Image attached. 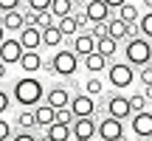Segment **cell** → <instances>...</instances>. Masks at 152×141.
Instances as JSON below:
<instances>
[{
    "instance_id": "obj_37",
    "label": "cell",
    "mask_w": 152,
    "mask_h": 141,
    "mask_svg": "<svg viewBox=\"0 0 152 141\" xmlns=\"http://www.w3.org/2000/svg\"><path fill=\"white\" fill-rule=\"evenodd\" d=\"M9 107H11V96H9V93L3 90V87H0V116H3V113H6Z\"/></svg>"
},
{
    "instance_id": "obj_16",
    "label": "cell",
    "mask_w": 152,
    "mask_h": 141,
    "mask_svg": "<svg viewBox=\"0 0 152 141\" xmlns=\"http://www.w3.org/2000/svg\"><path fill=\"white\" fill-rule=\"evenodd\" d=\"M42 57H39V51H23V57H20V68H23V73L26 76H31V73H37L39 68H42Z\"/></svg>"
},
{
    "instance_id": "obj_43",
    "label": "cell",
    "mask_w": 152,
    "mask_h": 141,
    "mask_svg": "<svg viewBox=\"0 0 152 141\" xmlns=\"http://www.w3.org/2000/svg\"><path fill=\"white\" fill-rule=\"evenodd\" d=\"M0 79H6V65L0 62Z\"/></svg>"
},
{
    "instance_id": "obj_30",
    "label": "cell",
    "mask_w": 152,
    "mask_h": 141,
    "mask_svg": "<svg viewBox=\"0 0 152 141\" xmlns=\"http://www.w3.org/2000/svg\"><path fill=\"white\" fill-rule=\"evenodd\" d=\"M51 26H56L54 14H51V11H37V28L39 31H45V28H51Z\"/></svg>"
},
{
    "instance_id": "obj_20",
    "label": "cell",
    "mask_w": 152,
    "mask_h": 141,
    "mask_svg": "<svg viewBox=\"0 0 152 141\" xmlns=\"http://www.w3.org/2000/svg\"><path fill=\"white\" fill-rule=\"evenodd\" d=\"M96 54H102L104 59H113L115 54H118V43L115 40H110V37H102V40H96Z\"/></svg>"
},
{
    "instance_id": "obj_45",
    "label": "cell",
    "mask_w": 152,
    "mask_h": 141,
    "mask_svg": "<svg viewBox=\"0 0 152 141\" xmlns=\"http://www.w3.org/2000/svg\"><path fill=\"white\" fill-rule=\"evenodd\" d=\"M71 3H73V6H82V3H87V0H71Z\"/></svg>"
},
{
    "instance_id": "obj_1",
    "label": "cell",
    "mask_w": 152,
    "mask_h": 141,
    "mask_svg": "<svg viewBox=\"0 0 152 141\" xmlns=\"http://www.w3.org/2000/svg\"><path fill=\"white\" fill-rule=\"evenodd\" d=\"M45 99V85L37 79V76H20L14 82V102L23 104V107H37Z\"/></svg>"
},
{
    "instance_id": "obj_5",
    "label": "cell",
    "mask_w": 152,
    "mask_h": 141,
    "mask_svg": "<svg viewBox=\"0 0 152 141\" xmlns=\"http://www.w3.org/2000/svg\"><path fill=\"white\" fill-rule=\"evenodd\" d=\"M121 136H127L124 133V121L110 119V116H104V119L96 121V138L99 141H118Z\"/></svg>"
},
{
    "instance_id": "obj_22",
    "label": "cell",
    "mask_w": 152,
    "mask_h": 141,
    "mask_svg": "<svg viewBox=\"0 0 152 141\" xmlns=\"http://www.w3.org/2000/svg\"><path fill=\"white\" fill-rule=\"evenodd\" d=\"M115 11H118L115 17H118L121 23H127V26H132V23L141 20V11H138V6H132V3H124L121 9H115Z\"/></svg>"
},
{
    "instance_id": "obj_42",
    "label": "cell",
    "mask_w": 152,
    "mask_h": 141,
    "mask_svg": "<svg viewBox=\"0 0 152 141\" xmlns=\"http://www.w3.org/2000/svg\"><path fill=\"white\" fill-rule=\"evenodd\" d=\"M141 6H144L147 11H152V0H141Z\"/></svg>"
},
{
    "instance_id": "obj_2",
    "label": "cell",
    "mask_w": 152,
    "mask_h": 141,
    "mask_svg": "<svg viewBox=\"0 0 152 141\" xmlns=\"http://www.w3.org/2000/svg\"><path fill=\"white\" fill-rule=\"evenodd\" d=\"M76 70H79V57L68 48H56L54 57L48 59V73L51 76H65V79H73Z\"/></svg>"
},
{
    "instance_id": "obj_7",
    "label": "cell",
    "mask_w": 152,
    "mask_h": 141,
    "mask_svg": "<svg viewBox=\"0 0 152 141\" xmlns=\"http://www.w3.org/2000/svg\"><path fill=\"white\" fill-rule=\"evenodd\" d=\"M71 113H73V119H93L96 116V99L93 96H87V93H76V96H71Z\"/></svg>"
},
{
    "instance_id": "obj_15",
    "label": "cell",
    "mask_w": 152,
    "mask_h": 141,
    "mask_svg": "<svg viewBox=\"0 0 152 141\" xmlns=\"http://www.w3.org/2000/svg\"><path fill=\"white\" fill-rule=\"evenodd\" d=\"M0 26H3V31H11V34H20L23 28H26V20H23V11H6V14H0Z\"/></svg>"
},
{
    "instance_id": "obj_4",
    "label": "cell",
    "mask_w": 152,
    "mask_h": 141,
    "mask_svg": "<svg viewBox=\"0 0 152 141\" xmlns=\"http://www.w3.org/2000/svg\"><path fill=\"white\" fill-rule=\"evenodd\" d=\"M107 82L115 90H124L135 82V68L127 65V62H110L107 65Z\"/></svg>"
},
{
    "instance_id": "obj_27",
    "label": "cell",
    "mask_w": 152,
    "mask_h": 141,
    "mask_svg": "<svg viewBox=\"0 0 152 141\" xmlns=\"http://www.w3.org/2000/svg\"><path fill=\"white\" fill-rule=\"evenodd\" d=\"M127 102H130V113H132V116H135V113H144V110H149V107H147L149 102L141 96V93H132V96H127Z\"/></svg>"
},
{
    "instance_id": "obj_9",
    "label": "cell",
    "mask_w": 152,
    "mask_h": 141,
    "mask_svg": "<svg viewBox=\"0 0 152 141\" xmlns=\"http://www.w3.org/2000/svg\"><path fill=\"white\" fill-rule=\"evenodd\" d=\"M45 104H48V107H54V110L68 107V104H71V90H68L65 85L48 87V90H45Z\"/></svg>"
},
{
    "instance_id": "obj_14",
    "label": "cell",
    "mask_w": 152,
    "mask_h": 141,
    "mask_svg": "<svg viewBox=\"0 0 152 141\" xmlns=\"http://www.w3.org/2000/svg\"><path fill=\"white\" fill-rule=\"evenodd\" d=\"M71 51L79 57V59H85V57H90L93 51H96V40H93L87 31H85V34H76V37H73V48H71Z\"/></svg>"
},
{
    "instance_id": "obj_44",
    "label": "cell",
    "mask_w": 152,
    "mask_h": 141,
    "mask_svg": "<svg viewBox=\"0 0 152 141\" xmlns=\"http://www.w3.org/2000/svg\"><path fill=\"white\" fill-rule=\"evenodd\" d=\"M3 40H6V31H3V26H0V43H3Z\"/></svg>"
},
{
    "instance_id": "obj_28",
    "label": "cell",
    "mask_w": 152,
    "mask_h": 141,
    "mask_svg": "<svg viewBox=\"0 0 152 141\" xmlns=\"http://www.w3.org/2000/svg\"><path fill=\"white\" fill-rule=\"evenodd\" d=\"M85 93H87V96H93V99L102 96V93H104V82L99 79V76H90V79L85 82Z\"/></svg>"
},
{
    "instance_id": "obj_40",
    "label": "cell",
    "mask_w": 152,
    "mask_h": 141,
    "mask_svg": "<svg viewBox=\"0 0 152 141\" xmlns=\"http://www.w3.org/2000/svg\"><path fill=\"white\" fill-rule=\"evenodd\" d=\"M124 3H127V0H104V6H107L110 11H113V9H121Z\"/></svg>"
},
{
    "instance_id": "obj_47",
    "label": "cell",
    "mask_w": 152,
    "mask_h": 141,
    "mask_svg": "<svg viewBox=\"0 0 152 141\" xmlns=\"http://www.w3.org/2000/svg\"><path fill=\"white\" fill-rule=\"evenodd\" d=\"M149 141H152V138H149Z\"/></svg>"
},
{
    "instance_id": "obj_41",
    "label": "cell",
    "mask_w": 152,
    "mask_h": 141,
    "mask_svg": "<svg viewBox=\"0 0 152 141\" xmlns=\"http://www.w3.org/2000/svg\"><path fill=\"white\" fill-rule=\"evenodd\" d=\"M141 96L147 99V102H152V85H144V90H141Z\"/></svg>"
},
{
    "instance_id": "obj_21",
    "label": "cell",
    "mask_w": 152,
    "mask_h": 141,
    "mask_svg": "<svg viewBox=\"0 0 152 141\" xmlns=\"http://www.w3.org/2000/svg\"><path fill=\"white\" fill-rule=\"evenodd\" d=\"M76 6L71 3V0H51V14H54V20H62V17H71L73 14Z\"/></svg>"
},
{
    "instance_id": "obj_3",
    "label": "cell",
    "mask_w": 152,
    "mask_h": 141,
    "mask_svg": "<svg viewBox=\"0 0 152 141\" xmlns=\"http://www.w3.org/2000/svg\"><path fill=\"white\" fill-rule=\"evenodd\" d=\"M124 57H127V65H132V68L149 65V62H152V43H149V40H144V37L127 40Z\"/></svg>"
},
{
    "instance_id": "obj_6",
    "label": "cell",
    "mask_w": 152,
    "mask_h": 141,
    "mask_svg": "<svg viewBox=\"0 0 152 141\" xmlns=\"http://www.w3.org/2000/svg\"><path fill=\"white\" fill-rule=\"evenodd\" d=\"M104 113L110 116V119H130V102H127V96H121V93H107V99H104Z\"/></svg>"
},
{
    "instance_id": "obj_25",
    "label": "cell",
    "mask_w": 152,
    "mask_h": 141,
    "mask_svg": "<svg viewBox=\"0 0 152 141\" xmlns=\"http://www.w3.org/2000/svg\"><path fill=\"white\" fill-rule=\"evenodd\" d=\"M56 28L62 31V37H76L79 34V23H76V17H62V20H56Z\"/></svg>"
},
{
    "instance_id": "obj_12",
    "label": "cell",
    "mask_w": 152,
    "mask_h": 141,
    "mask_svg": "<svg viewBox=\"0 0 152 141\" xmlns=\"http://www.w3.org/2000/svg\"><path fill=\"white\" fill-rule=\"evenodd\" d=\"M82 11H85V17H87V23H90V26H96V23H107V20H110V9L104 6V0H87Z\"/></svg>"
},
{
    "instance_id": "obj_38",
    "label": "cell",
    "mask_w": 152,
    "mask_h": 141,
    "mask_svg": "<svg viewBox=\"0 0 152 141\" xmlns=\"http://www.w3.org/2000/svg\"><path fill=\"white\" fill-rule=\"evenodd\" d=\"M11 141H37V136H34V133H28V130H20V133H14V136H11Z\"/></svg>"
},
{
    "instance_id": "obj_26",
    "label": "cell",
    "mask_w": 152,
    "mask_h": 141,
    "mask_svg": "<svg viewBox=\"0 0 152 141\" xmlns=\"http://www.w3.org/2000/svg\"><path fill=\"white\" fill-rule=\"evenodd\" d=\"M62 40H65V37H62V31L56 26H51V28H45V31H42V45H48V48H59Z\"/></svg>"
},
{
    "instance_id": "obj_39",
    "label": "cell",
    "mask_w": 152,
    "mask_h": 141,
    "mask_svg": "<svg viewBox=\"0 0 152 141\" xmlns=\"http://www.w3.org/2000/svg\"><path fill=\"white\" fill-rule=\"evenodd\" d=\"M23 20H26V26H31V28H37V11H23Z\"/></svg>"
},
{
    "instance_id": "obj_35",
    "label": "cell",
    "mask_w": 152,
    "mask_h": 141,
    "mask_svg": "<svg viewBox=\"0 0 152 141\" xmlns=\"http://www.w3.org/2000/svg\"><path fill=\"white\" fill-rule=\"evenodd\" d=\"M0 141H11V124L3 116H0Z\"/></svg>"
},
{
    "instance_id": "obj_13",
    "label": "cell",
    "mask_w": 152,
    "mask_h": 141,
    "mask_svg": "<svg viewBox=\"0 0 152 141\" xmlns=\"http://www.w3.org/2000/svg\"><path fill=\"white\" fill-rule=\"evenodd\" d=\"M17 40H20L23 51H39V45H42V31H39V28L26 26L20 34H17Z\"/></svg>"
},
{
    "instance_id": "obj_18",
    "label": "cell",
    "mask_w": 152,
    "mask_h": 141,
    "mask_svg": "<svg viewBox=\"0 0 152 141\" xmlns=\"http://www.w3.org/2000/svg\"><path fill=\"white\" fill-rule=\"evenodd\" d=\"M107 37L115 40V43H121V40L127 43V23H121L118 17H110L107 20Z\"/></svg>"
},
{
    "instance_id": "obj_34",
    "label": "cell",
    "mask_w": 152,
    "mask_h": 141,
    "mask_svg": "<svg viewBox=\"0 0 152 141\" xmlns=\"http://www.w3.org/2000/svg\"><path fill=\"white\" fill-rule=\"evenodd\" d=\"M31 11H48L51 9V0H26Z\"/></svg>"
},
{
    "instance_id": "obj_36",
    "label": "cell",
    "mask_w": 152,
    "mask_h": 141,
    "mask_svg": "<svg viewBox=\"0 0 152 141\" xmlns=\"http://www.w3.org/2000/svg\"><path fill=\"white\" fill-rule=\"evenodd\" d=\"M20 3H23V0H0V11H3V14H6V11H17Z\"/></svg>"
},
{
    "instance_id": "obj_33",
    "label": "cell",
    "mask_w": 152,
    "mask_h": 141,
    "mask_svg": "<svg viewBox=\"0 0 152 141\" xmlns=\"http://www.w3.org/2000/svg\"><path fill=\"white\" fill-rule=\"evenodd\" d=\"M135 76L144 82V85H152V62H149V65H144V68H138Z\"/></svg>"
},
{
    "instance_id": "obj_29",
    "label": "cell",
    "mask_w": 152,
    "mask_h": 141,
    "mask_svg": "<svg viewBox=\"0 0 152 141\" xmlns=\"http://www.w3.org/2000/svg\"><path fill=\"white\" fill-rule=\"evenodd\" d=\"M138 31H141L144 40H149V43H152V11L141 14V20H138Z\"/></svg>"
},
{
    "instance_id": "obj_24",
    "label": "cell",
    "mask_w": 152,
    "mask_h": 141,
    "mask_svg": "<svg viewBox=\"0 0 152 141\" xmlns=\"http://www.w3.org/2000/svg\"><path fill=\"white\" fill-rule=\"evenodd\" d=\"M14 124L20 127V130L34 133V130H37V119H34V110H20V113H17V119H14Z\"/></svg>"
},
{
    "instance_id": "obj_23",
    "label": "cell",
    "mask_w": 152,
    "mask_h": 141,
    "mask_svg": "<svg viewBox=\"0 0 152 141\" xmlns=\"http://www.w3.org/2000/svg\"><path fill=\"white\" fill-rule=\"evenodd\" d=\"M34 119H37V127H51L54 124V107L37 104V107H34Z\"/></svg>"
},
{
    "instance_id": "obj_17",
    "label": "cell",
    "mask_w": 152,
    "mask_h": 141,
    "mask_svg": "<svg viewBox=\"0 0 152 141\" xmlns=\"http://www.w3.org/2000/svg\"><path fill=\"white\" fill-rule=\"evenodd\" d=\"M45 138L48 141H71V127L68 124H59V121H54L51 127H45Z\"/></svg>"
},
{
    "instance_id": "obj_8",
    "label": "cell",
    "mask_w": 152,
    "mask_h": 141,
    "mask_svg": "<svg viewBox=\"0 0 152 141\" xmlns=\"http://www.w3.org/2000/svg\"><path fill=\"white\" fill-rule=\"evenodd\" d=\"M20 57H23V45L17 37H6L3 43H0V62H3L6 68L9 65H20Z\"/></svg>"
},
{
    "instance_id": "obj_10",
    "label": "cell",
    "mask_w": 152,
    "mask_h": 141,
    "mask_svg": "<svg viewBox=\"0 0 152 141\" xmlns=\"http://www.w3.org/2000/svg\"><path fill=\"white\" fill-rule=\"evenodd\" d=\"M71 136L73 141H93L96 138V119H73Z\"/></svg>"
},
{
    "instance_id": "obj_32",
    "label": "cell",
    "mask_w": 152,
    "mask_h": 141,
    "mask_svg": "<svg viewBox=\"0 0 152 141\" xmlns=\"http://www.w3.org/2000/svg\"><path fill=\"white\" fill-rule=\"evenodd\" d=\"M87 34H90L93 40H102V37H107V23H96V26H90V28H87Z\"/></svg>"
},
{
    "instance_id": "obj_19",
    "label": "cell",
    "mask_w": 152,
    "mask_h": 141,
    "mask_svg": "<svg viewBox=\"0 0 152 141\" xmlns=\"http://www.w3.org/2000/svg\"><path fill=\"white\" fill-rule=\"evenodd\" d=\"M82 65H85V70H87V73H102V70H107V65H110V62L104 59L102 54H96V51H93L90 57H85V59H82Z\"/></svg>"
},
{
    "instance_id": "obj_46",
    "label": "cell",
    "mask_w": 152,
    "mask_h": 141,
    "mask_svg": "<svg viewBox=\"0 0 152 141\" xmlns=\"http://www.w3.org/2000/svg\"><path fill=\"white\" fill-rule=\"evenodd\" d=\"M118 141H127V136H121V138H118Z\"/></svg>"
},
{
    "instance_id": "obj_11",
    "label": "cell",
    "mask_w": 152,
    "mask_h": 141,
    "mask_svg": "<svg viewBox=\"0 0 152 141\" xmlns=\"http://www.w3.org/2000/svg\"><path fill=\"white\" fill-rule=\"evenodd\" d=\"M130 127L138 138H152V110H144V113H135L130 116Z\"/></svg>"
},
{
    "instance_id": "obj_31",
    "label": "cell",
    "mask_w": 152,
    "mask_h": 141,
    "mask_svg": "<svg viewBox=\"0 0 152 141\" xmlns=\"http://www.w3.org/2000/svg\"><path fill=\"white\" fill-rule=\"evenodd\" d=\"M54 121H59V124H68V127H71V124H73V113H71V107L54 110Z\"/></svg>"
}]
</instances>
